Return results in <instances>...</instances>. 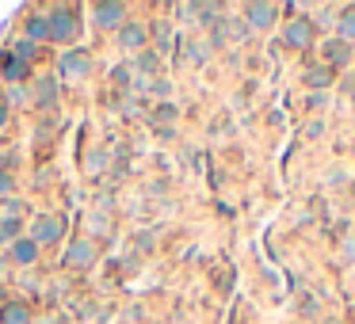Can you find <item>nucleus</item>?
<instances>
[{
	"mask_svg": "<svg viewBox=\"0 0 355 324\" xmlns=\"http://www.w3.org/2000/svg\"><path fill=\"white\" fill-rule=\"evenodd\" d=\"M344 259H352V263H355V237H347V241H344Z\"/></svg>",
	"mask_w": 355,
	"mask_h": 324,
	"instance_id": "26",
	"label": "nucleus"
},
{
	"mask_svg": "<svg viewBox=\"0 0 355 324\" xmlns=\"http://www.w3.org/2000/svg\"><path fill=\"white\" fill-rule=\"evenodd\" d=\"M61 233H65V217H58V214H34L31 241L39 244V248H42V244H58Z\"/></svg>",
	"mask_w": 355,
	"mask_h": 324,
	"instance_id": "3",
	"label": "nucleus"
},
{
	"mask_svg": "<svg viewBox=\"0 0 355 324\" xmlns=\"http://www.w3.org/2000/svg\"><path fill=\"white\" fill-rule=\"evenodd\" d=\"M27 100H31V96H27L23 88H12V100H4V103H8V111H12V107H23Z\"/></svg>",
	"mask_w": 355,
	"mask_h": 324,
	"instance_id": "21",
	"label": "nucleus"
},
{
	"mask_svg": "<svg viewBox=\"0 0 355 324\" xmlns=\"http://www.w3.org/2000/svg\"><path fill=\"white\" fill-rule=\"evenodd\" d=\"M138 69H141V73H157V69H161V54L141 50V54H138Z\"/></svg>",
	"mask_w": 355,
	"mask_h": 324,
	"instance_id": "20",
	"label": "nucleus"
},
{
	"mask_svg": "<svg viewBox=\"0 0 355 324\" xmlns=\"http://www.w3.org/2000/svg\"><path fill=\"white\" fill-rule=\"evenodd\" d=\"M92 23H96L99 31H119V27L126 23V4H119V0H99V4H92Z\"/></svg>",
	"mask_w": 355,
	"mask_h": 324,
	"instance_id": "4",
	"label": "nucleus"
},
{
	"mask_svg": "<svg viewBox=\"0 0 355 324\" xmlns=\"http://www.w3.org/2000/svg\"><path fill=\"white\" fill-rule=\"evenodd\" d=\"M0 172H4V157H0Z\"/></svg>",
	"mask_w": 355,
	"mask_h": 324,
	"instance_id": "30",
	"label": "nucleus"
},
{
	"mask_svg": "<svg viewBox=\"0 0 355 324\" xmlns=\"http://www.w3.org/2000/svg\"><path fill=\"white\" fill-rule=\"evenodd\" d=\"M306 84H310L314 91H329V84H332V69H329V65H314V69L306 73Z\"/></svg>",
	"mask_w": 355,
	"mask_h": 324,
	"instance_id": "16",
	"label": "nucleus"
},
{
	"mask_svg": "<svg viewBox=\"0 0 355 324\" xmlns=\"http://www.w3.org/2000/svg\"><path fill=\"white\" fill-rule=\"evenodd\" d=\"M0 73H4V80H8V84H23V80H31V65H27V61H19L12 50L0 54Z\"/></svg>",
	"mask_w": 355,
	"mask_h": 324,
	"instance_id": "9",
	"label": "nucleus"
},
{
	"mask_svg": "<svg viewBox=\"0 0 355 324\" xmlns=\"http://www.w3.org/2000/svg\"><path fill=\"white\" fill-rule=\"evenodd\" d=\"M8 191H12V175L0 172V199H8Z\"/></svg>",
	"mask_w": 355,
	"mask_h": 324,
	"instance_id": "25",
	"label": "nucleus"
},
{
	"mask_svg": "<svg viewBox=\"0 0 355 324\" xmlns=\"http://www.w3.org/2000/svg\"><path fill=\"white\" fill-rule=\"evenodd\" d=\"M92 73V58L84 50H65V58H61V76L65 80H84V76Z\"/></svg>",
	"mask_w": 355,
	"mask_h": 324,
	"instance_id": "8",
	"label": "nucleus"
},
{
	"mask_svg": "<svg viewBox=\"0 0 355 324\" xmlns=\"http://www.w3.org/2000/svg\"><path fill=\"white\" fill-rule=\"evenodd\" d=\"M153 118H165V122H168V118H176V107H172V103H161V107H157V115H153Z\"/></svg>",
	"mask_w": 355,
	"mask_h": 324,
	"instance_id": "24",
	"label": "nucleus"
},
{
	"mask_svg": "<svg viewBox=\"0 0 355 324\" xmlns=\"http://www.w3.org/2000/svg\"><path fill=\"white\" fill-rule=\"evenodd\" d=\"M321 58H325V65H329V69H344L347 61H352V46L340 42V39H329V42H325V50H321Z\"/></svg>",
	"mask_w": 355,
	"mask_h": 324,
	"instance_id": "11",
	"label": "nucleus"
},
{
	"mask_svg": "<svg viewBox=\"0 0 355 324\" xmlns=\"http://www.w3.org/2000/svg\"><path fill=\"white\" fill-rule=\"evenodd\" d=\"M12 54H16L19 61H27V65H31V61L39 58V46H34V42H27V39H19V42H12Z\"/></svg>",
	"mask_w": 355,
	"mask_h": 324,
	"instance_id": "18",
	"label": "nucleus"
},
{
	"mask_svg": "<svg viewBox=\"0 0 355 324\" xmlns=\"http://www.w3.org/2000/svg\"><path fill=\"white\" fill-rule=\"evenodd\" d=\"M96 256H99L96 241H84V237H77V241H69L65 259H61V263H69V267H92V263H96Z\"/></svg>",
	"mask_w": 355,
	"mask_h": 324,
	"instance_id": "6",
	"label": "nucleus"
},
{
	"mask_svg": "<svg viewBox=\"0 0 355 324\" xmlns=\"http://www.w3.org/2000/svg\"><path fill=\"white\" fill-rule=\"evenodd\" d=\"M325 324H344V321H336V316H329V321H325Z\"/></svg>",
	"mask_w": 355,
	"mask_h": 324,
	"instance_id": "29",
	"label": "nucleus"
},
{
	"mask_svg": "<svg viewBox=\"0 0 355 324\" xmlns=\"http://www.w3.org/2000/svg\"><path fill=\"white\" fill-rule=\"evenodd\" d=\"M23 39H27V42H34V46L50 39V19L42 16V12H34V16H27V23H23Z\"/></svg>",
	"mask_w": 355,
	"mask_h": 324,
	"instance_id": "15",
	"label": "nucleus"
},
{
	"mask_svg": "<svg viewBox=\"0 0 355 324\" xmlns=\"http://www.w3.org/2000/svg\"><path fill=\"white\" fill-rule=\"evenodd\" d=\"M4 294H8V290H4V283H0V305H4V301H8V298H4Z\"/></svg>",
	"mask_w": 355,
	"mask_h": 324,
	"instance_id": "28",
	"label": "nucleus"
},
{
	"mask_svg": "<svg viewBox=\"0 0 355 324\" xmlns=\"http://www.w3.org/2000/svg\"><path fill=\"white\" fill-rule=\"evenodd\" d=\"M54 96H58V80H54V76H39V80H31L34 107H54Z\"/></svg>",
	"mask_w": 355,
	"mask_h": 324,
	"instance_id": "12",
	"label": "nucleus"
},
{
	"mask_svg": "<svg viewBox=\"0 0 355 324\" xmlns=\"http://www.w3.org/2000/svg\"><path fill=\"white\" fill-rule=\"evenodd\" d=\"M153 34H157L161 46H168V39H172V34H168V23H157V27H153Z\"/></svg>",
	"mask_w": 355,
	"mask_h": 324,
	"instance_id": "23",
	"label": "nucleus"
},
{
	"mask_svg": "<svg viewBox=\"0 0 355 324\" xmlns=\"http://www.w3.org/2000/svg\"><path fill=\"white\" fill-rule=\"evenodd\" d=\"M314 39H317L314 19L294 16V19H287V23H283V42H287L290 50H314Z\"/></svg>",
	"mask_w": 355,
	"mask_h": 324,
	"instance_id": "1",
	"label": "nucleus"
},
{
	"mask_svg": "<svg viewBox=\"0 0 355 324\" xmlns=\"http://www.w3.org/2000/svg\"><path fill=\"white\" fill-rule=\"evenodd\" d=\"M275 19H279V4H245V23L252 31H272Z\"/></svg>",
	"mask_w": 355,
	"mask_h": 324,
	"instance_id": "5",
	"label": "nucleus"
},
{
	"mask_svg": "<svg viewBox=\"0 0 355 324\" xmlns=\"http://www.w3.org/2000/svg\"><path fill=\"white\" fill-rule=\"evenodd\" d=\"M352 324H355V309H352Z\"/></svg>",
	"mask_w": 355,
	"mask_h": 324,
	"instance_id": "31",
	"label": "nucleus"
},
{
	"mask_svg": "<svg viewBox=\"0 0 355 324\" xmlns=\"http://www.w3.org/2000/svg\"><path fill=\"white\" fill-rule=\"evenodd\" d=\"M23 233V222L19 217H0V244H16Z\"/></svg>",
	"mask_w": 355,
	"mask_h": 324,
	"instance_id": "17",
	"label": "nucleus"
},
{
	"mask_svg": "<svg viewBox=\"0 0 355 324\" xmlns=\"http://www.w3.org/2000/svg\"><path fill=\"white\" fill-rule=\"evenodd\" d=\"M145 42H149V31L138 23V19H126L123 27H119V46L130 54H141L145 50Z\"/></svg>",
	"mask_w": 355,
	"mask_h": 324,
	"instance_id": "7",
	"label": "nucleus"
},
{
	"mask_svg": "<svg viewBox=\"0 0 355 324\" xmlns=\"http://www.w3.org/2000/svg\"><path fill=\"white\" fill-rule=\"evenodd\" d=\"M46 19H50V42H73L77 31H81V23H77V8H69V4L54 8Z\"/></svg>",
	"mask_w": 355,
	"mask_h": 324,
	"instance_id": "2",
	"label": "nucleus"
},
{
	"mask_svg": "<svg viewBox=\"0 0 355 324\" xmlns=\"http://www.w3.org/2000/svg\"><path fill=\"white\" fill-rule=\"evenodd\" d=\"M332 23H336V39H340V42H347V46H355V4L340 8Z\"/></svg>",
	"mask_w": 355,
	"mask_h": 324,
	"instance_id": "13",
	"label": "nucleus"
},
{
	"mask_svg": "<svg viewBox=\"0 0 355 324\" xmlns=\"http://www.w3.org/2000/svg\"><path fill=\"white\" fill-rule=\"evenodd\" d=\"M8 259L16 267H34V259H39V244H34L31 237H19V241L8 248Z\"/></svg>",
	"mask_w": 355,
	"mask_h": 324,
	"instance_id": "10",
	"label": "nucleus"
},
{
	"mask_svg": "<svg viewBox=\"0 0 355 324\" xmlns=\"http://www.w3.org/2000/svg\"><path fill=\"white\" fill-rule=\"evenodd\" d=\"M23 214V199L8 195V199H0V217H19Z\"/></svg>",
	"mask_w": 355,
	"mask_h": 324,
	"instance_id": "19",
	"label": "nucleus"
},
{
	"mask_svg": "<svg viewBox=\"0 0 355 324\" xmlns=\"http://www.w3.org/2000/svg\"><path fill=\"white\" fill-rule=\"evenodd\" d=\"M329 111V91H325V96H321V91H314V96H310V111Z\"/></svg>",
	"mask_w": 355,
	"mask_h": 324,
	"instance_id": "22",
	"label": "nucleus"
},
{
	"mask_svg": "<svg viewBox=\"0 0 355 324\" xmlns=\"http://www.w3.org/2000/svg\"><path fill=\"white\" fill-rule=\"evenodd\" d=\"M8 118H12L8 103H0V133H4V126H8Z\"/></svg>",
	"mask_w": 355,
	"mask_h": 324,
	"instance_id": "27",
	"label": "nucleus"
},
{
	"mask_svg": "<svg viewBox=\"0 0 355 324\" xmlns=\"http://www.w3.org/2000/svg\"><path fill=\"white\" fill-rule=\"evenodd\" d=\"M0 324H34L31 305H23V301H4V305H0Z\"/></svg>",
	"mask_w": 355,
	"mask_h": 324,
	"instance_id": "14",
	"label": "nucleus"
}]
</instances>
